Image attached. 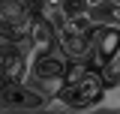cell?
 <instances>
[{
    "label": "cell",
    "instance_id": "cell-1",
    "mask_svg": "<svg viewBox=\"0 0 120 114\" xmlns=\"http://www.w3.org/2000/svg\"><path fill=\"white\" fill-rule=\"evenodd\" d=\"M105 90H108V84L99 69H90L84 60H72L66 84L60 87L54 99H48L45 111H96Z\"/></svg>",
    "mask_w": 120,
    "mask_h": 114
},
{
    "label": "cell",
    "instance_id": "cell-2",
    "mask_svg": "<svg viewBox=\"0 0 120 114\" xmlns=\"http://www.w3.org/2000/svg\"><path fill=\"white\" fill-rule=\"evenodd\" d=\"M69 66H72V60L63 54V48L57 42L51 48H42V51H30V69H27L24 84H30L48 99H54L60 93V87L66 84Z\"/></svg>",
    "mask_w": 120,
    "mask_h": 114
},
{
    "label": "cell",
    "instance_id": "cell-3",
    "mask_svg": "<svg viewBox=\"0 0 120 114\" xmlns=\"http://www.w3.org/2000/svg\"><path fill=\"white\" fill-rule=\"evenodd\" d=\"M30 69V48L21 39H12L9 33H0V75L6 84L24 81Z\"/></svg>",
    "mask_w": 120,
    "mask_h": 114
},
{
    "label": "cell",
    "instance_id": "cell-4",
    "mask_svg": "<svg viewBox=\"0 0 120 114\" xmlns=\"http://www.w3.org/2000/svg\"><path fill=\"white\" fill-rule=\"evenodd\" d=\"M33 12V0H0V33H9L12 39L24 42Z\"/></svg>",
    "mask_w": 120,
    "mask_h": 114
},
{
    "label": "cell",
    "instance_id": "cell-5",
    "mask_svg": "<svg viewBox=\"0 0 120 114\" xmlns=\"http://www.w3.org/2000/svg\"><path fill=\"white\" fill-rule=\"evenodd\" d=\"M45 105H48V96H42L39 90H33L24 81L6 84L0 93V108H6V111H45Z\"/></svg>",
    "mask_w": 120,
    "mask_h": 114
},
{
    "label": "cell",
    "instance_id": "cell-6",
    "mask_svg": "<svg viewBox=\"0 0 120 114\" xmlns=\"http://www.w3.org/2000/svg\"><path fill=\"white\" fill-rule=\"evenodd\" d=\"M57 45L69 60H87L93 57V30L78 24H63L57 30Z\"/></svg>",
    "mask_w": 120,
    "mask_h": 114
},
{
    "label": "cell",
    "instance_id": "cell-7",
    "mask_svg": "<svg viewBox=\"0 0 120 114\" xmlns=\"http://www.w3.org/2000/svg\"><path fill=\"white\" fill-rule=\"evenodd\" d=\"M54 42H57V27H54V21H51L42 9L33 12L30 27H27V33H24V45H27L30 51H42V48H51Z\"/></svg>",
    "mask_w": 120,
    "mask_h": 114
},
{
    "label": "cell",
    "instance_id": "cell-8",
    "mask_svg": "<svg viewBox=\"0 0 120 114\" xmlns=\"http://www.w3.org/2000/svg\"><path fill=\"white\" fill-rule=\"evenodd\" d=\"M120 51V24H96L93 27V57L99 63H111Z\"/></svg>",
    "mask_w": 120,
    "mask_h": 114
},
{
    "label": "cell",
    "instance_id": "cell-9",
    "mask_svg": "<svg viewBox=\"0 0 120 114\" xmlns=\"http://www.w3.org/2000/svg\"><path fill=\"white\" fill-rule=\"evenodd\" d=\"M120 111V81L117 84H108V90H105V96H102V102L96 105V111Z\"/></svg>",
    "mask_w": 120,
    "mask_h": 114
}]
</instances>
